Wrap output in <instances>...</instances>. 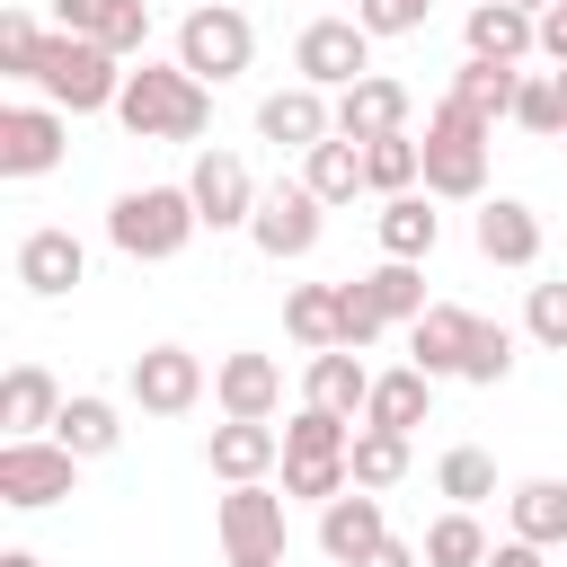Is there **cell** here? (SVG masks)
I'll list each match as a JSON object with an SVG mask.
<instances>
[{"instance_id":"cell-1","label":"cell","mask_w":567,"mask_h":567,"mask_svg":"<svg viewBox=\"0 0 567 567\" xmlns=\"http://www.w3.org/2000/svg\"><path fill=\"white\" fill-rule=\"evenodd\" d=\"M115 115H124L133 142H195V133L213 124V89H204L186 62H142V71H124Z\"/></svg>"},{"instance_id":"cell-2","label":"cell","mask_w":567,"mask_h":567,"mask_svg":"<svg viewBox=\"0 0 567 567\" xmlns=\"http://www.w3.org/2000/svg\"><path fill=\"white\" fill-rule=\"evenodd\" d=\"M115 62H124V53H106L97 35L53 27V35H44V62H35V89H44L62 115H97V106L124 97V71H115Z\"/></svg>"},{"instance_id":"cell-3","label":"cell","mask_w":567,"mask_h":567,"mask_svg":"<svg viewBox=\"0 0 567 567\" xmlns=\"http://www.w3.org/2000/svg\"><path fill=\"white\" fill-rule=\"evenodd\" d=\"M195 230H204V213H195V195H186V186H133V195H115V213H106V239H115L133 266L177 257Z\"/></svg>"},{"instance_id":"cell-4","label":"cell","mask_w":567,"mask_h":567,"mask_svg":"<svg viewBox=\"0 0 567 567\" xmlns=\"http://www.w3.org/2000/svg\"><path fill=\"white\" fill-rule=\"evenodd\" d=\"M487 133H496V124H478L470 106H452V97H443V106H434V124H425V142H416V151H425V195L470 204V195L487 186Z\"/></svg>"},{"instance_id":"cell-5","label":"cell","mask_w":567,"mask_h":567,"mask_svg":"<svg viewBox=\"0 0 567 567\" xmlns=\"http://www.w3.org/2000/svg\"><path fill=\"white\" fill-rule=\"evenodd\" d=\"M71 478H80V452L62 443V434H9L0 443V505H62L71 496Z\"/></svg>"},{"instance_id":"cell-6","label":"cell","mask_w":567,"mask_h":567,"mask_svg":"<svg viewBox=\"0 0 567 567\" xmlns=\"http://www.w3.org/2000/svg\"><path fill=\"white\" fill-rule=\"evenodd\" d=\"M221 558L230 567H284V496L266 478H239L221 496Z\"/></svg>"},{"instance_id":"cell-7","label":"cell","mask_w":567,"mask_h":567,"mask_svg":"<svg viewBox=\"0 0 567 567\" xmlns=\"http://www.w3.org/2000/svg\"><path fill=\"white\" fill-rule=\"evenodd\" d=\"M248 53H257V27H248L239 9H221V0H213V9H195V18L177 27V62H186L204 89L239 80V71H248Z\"/></svg>"},{"instance_id":"cell-8","label":"cell","mask_w":567,"mask_h":567,"mask_svg":"<svg viewBox=\"0 0 567 567\" xmlns=\"http://www.w3.org/2000/svg\"><path fill=\"white\" fill-rule=\"evenodd\" d=\"M292 71H301L310 89H354V80L372 71V35H363V18H310V27L292 35Z\"/></svg>"},{"instance_id":"cell-9","label":"cell","mask_w":567,"mask_h":567,"mask_svg":"<svg viewBox=\"0 0 567 567\" xmlns=\"http://www.w3.org/2000/svg\"><path fill=\"white\" fill-rule=\"evenodd\" d=\"M124 381H133V408H142V416H186V408L204 399V363H195L186 346H142Z\"/></svg>"},{"instance_id":"cell-10","label":"cell","mask_w":567,"mask_h":567,"mask_svg":"<svg viewBox=\"0 0 567 567\" xmlns=\"http://www.w3.org/2000/svg\"><path fill=\"white\" fill-rule=\"evenodd\" d=\"M186 195H195L204 230H248V221H257V177H248V159H230V151H204L195 177H186Z\"/></svg>"},{"instance_id":"cell-11","label":"cell","mask_w":567,"mask_h":567,"mask_svg":"<svg viewBox=\"0 0 567 567\" xmlns=\"http://www.w3.org/2000/svg\"><path fill=\"white\" fill-rule=\"evenodd\" d=\"M319 213H328V204H319V195L292 177V186L257 195V221H248V239H257L275 266H284V257H310V248H319Z\"/></svg>"},{"instance_id":"cell-12","label":"cell","mask_w":567,"mask_h":567,"mask_svg":"<svg viewBox=\"0 0 567 567\" xmlns=\"http://www.w3.org/2000/svg\"><path fill=\"white\" fill-rule=\"evenodd\" d=\"M408 80H381V71H363L354 89H337V133L346 142H381V133H408Z\"/></svg>"},{"instance_id":"cell-13","label":"cell","mask_w":567,"mask_h":567,"mask_svg":"<svg viewBox=\"0 0 567 567\" xmlns=\"http://www.w3.org/2000/svg\"><path fill=\"white\" fill-rule=\"evenodd\" d=\"M62 168V106H9L0 115V177Z\"/></svg>"},{"instance_id":"cell-14","label":"cell","mask_w":567,"mask_h":567,"mask_svg":"<svg viewBox=\"0 0 567 567\" xmlns=\"http://www.w3.org/2000/svg\"><path fill=\"white\" fill-rule=\"evenodd\" d=\"M381 540H390V523H381V487H346V496L319 505V549H328L337 567H354V558L381 549Z\"/></svg>"},{"instance_id":"cell-15","label":"cell","mask_w":567,"mask_h":567,"mask_svg":"<svg viewBox=\"0 0 567 567\" xmlns=\"http://www.w3.org/2000/svg\"><path fill=\"white\" fill-rule=\"evenodd\" d=\"M257 133H266L275 151H310V142H328V133H337V106L301 80V89H275V97L257 106Z\"/></svg>"},{"instance_id":"cell-16","label":"cell","mask_w":567,"mask_h":567,"mask_svg":"<svg viewBox=\"0 0 567 567\" xmlns=\"http://www.w3.org/2000/svg\"><path fill=\"white\" fill-rule=\"evenodd\" d=\"M80 275H89V248H80L71 230H27V239H18V284H27L35 301H62Z\"/></svg>"},{"instance_id":"cell-17","label":"cell","mask_w":567,"mask_h":567,"mask_svg":"<svg viewBox=\"0 0 567 567\" xmlns=\"http://www.w3.org/2000/svg\"><path fill=\"white\" fill-rule=\"evenodd\" d=\"M470 328H478V310H452V301H425L416 319H408V363L416 372H461V354H470Z\"/></svg>"},{"instance_id":"cell-18","label":"cell","mask_w":567,"mask_h":567,"mask_svg":"<svg viewBox=\"0 0 567 567\" xmlns=\"http://www.w3.org/2000/svg\"><path fill=\"white\" fill-rule=\"evenodd\" d=\"M204 461H213V478H266L275 461H284V434L266 425V416H230V425H213V443H204Z\"/></svg>"},{"instance_id":"cell-19","label":"cell","mask_w":567,"mask_h":567,"mask_svg":"<svg viewBox=\"0 0 567 567\" xmlns=\"http://www.w3.org/2000/svg\"><path fill=\"white\" fill-rule=\"evenodd\" d=\"M53 27L97 35L106 53H142V44H151V9H142V0H53Z\"/></svg>"},{"instance_id":"cell-20","label":"cell","mask_w":567,"mask_h":567,"mask_svg":"<svg viewBox=\"0 0 567 567\" xmlns=\"http://www.w3.org/2000/svg\"><path fill=\"white\" fill-rule=\"evenodd\" d=\"M213 399H221V416H275L284 408V363L275 354H230L213 372Z\"/></svg>"},{"instance_id":"cell-21","label":"cell","mask_w":567,"mask_h":567,"mask_svg":"<svg viewBox=\"0 0 567 567\" xmlns=\"http://www.w3.org/2000/svg\"><path fill=\"white\" fill-rule=\"evenodd\" d=\"M478 257H487V266H532V257H540V213L514 204V195L478 204Z\"/></svg>"},{"instance_id":"cell-22","label":"cell","mask_w":567,"mask_h":567,"mask_svg":"<svg viewBox=\"0 0 567 567\" xmlns=\"http://www.w3.org/2000/svg\"><path fill=\"white\" fill-rule=\"evenodd\" d=\"M434 408V372H372V399H363V425H390V434H416Z\"/></svg>"},{"instance_id":"cell-23","label":"cell","mask_w":567,"mask_h":567,"mask_svg":"<svg viewBox=\"0 0 567 567\" xmlns=\"http://www.w3.org/2000/svg\"><path fill=\"white\" fill-rule=\"evenodd\" d=\"M470 53H487V62H523V53H540V18L514 9V0H478V9H470Z\"/></svg>"},{"instance_id":"cell-24","label":"cell","mask_w":567,"mask_h":567,"mask_svg":"<svg viewBox=\"0 0 567 567\" xmlns=\"http://www.w3.org/2000/svg\"><path fill=\"white\" fill-rule=\"evenodd\" d=\"M514 89H523V71H514V62H487V53H470V62L452 71V106H470L478 124L514 115Z\"/></svg>"},{"instance_id":"cell-25","label":"cell","mask_w":567,"mask_h":567,"mask_svg":"<svg viewBox=\"0 0 567 567\" xmlns=\"http://www.w3.org/2000/svg\"><path fill=\"white\" fill-rule=\"evenodd\" d=\"M363 399H372V372L354 363V346L310 354V408H328V416H363Z\"/></svg>"},{"instance_id":"cell-26","label":"cell","mask_w":567,"mask_h":567,"mask_svg":"<svg viewBox=\"0 0 567 567\" xmlns=\"http://www.w3.org/2000/svg\"><path fill=\"white\" fill-rule=\"evenodd\" d=\"M53 416H62V390H53V372H44V363H18V372L0 381V425H9V434H44Z\"/></svg>"},{"instance_id":"cell-27","label":"cell","mask_w":567,"mask_h":567,"mask_svg":"<svg viewBox=\"0 0 567 567\" xmlns=\"http://www.w3.org/2000/svg\"><path fill=\"white\" fill-rule=\"evenodd\" d=\"M301 186H310L319 204H354V186H363V142H346V133L310 142V159H301Z\"/></svg>"},{"instance_id":"cell-28","label":"cell","mask_w":567,"mask_h":567,"mask_svg":"<svg viewBox=\"0 0 567 567\" xmlns=\"http://www.w3.org/2000/svg\"><path fill=\"white\" fill-rule=\"evenodd\" d=\"M53 434H62V443H71L80 461H106V452L124 443V416H115V399H89V390H80V399H62Z\"/></svg>"},{"instance_id":"cell-29","label":"cell","mask_w":567,"mask_h":567,"mask_svg":"<svg viewBox=\"0 0 567 567\" xmlns=\"http://www.w3.org/2000/svg\"><path fill=\"white\" fill-rule=\"evenodd\" d=\"M505 505H514V540H540V549L567 540V478H523Z\"/></svg>"},{"instance_id":"cell-30","label":"cell","mask_w":567,"mask_h":567,"mask_svg":"<svg viewBox=\"0 0 567 567\" xmlns=\"http://www.w3.org/2000/svg\"><path fill=\"white\" fill-rule=\"evenodd\" d=\"M434 239H443V213H434L416 186L381 204V248H390V257H434Z\"/></svg>"},{"instance_id":"cell-31","label":"cell","mask_w":567,"mask_h":567,"mask_svg":"<svg viewBox=\"0 0 567 567\" xmlns=\"http://www.w3.org/2000/svg\"><path fill=\"white\" fill-rule=\"evenodd\" d=\"M354 452V416H328V408H301L284 425V461H346Z\"/></svg>"},{"instance_id":"cell-32","label":"cell","mask_w":567,"mask_h":567,"mask_svg":"<svg viewBox=\"0 0 567 567\" xmlns=\"http://www.w3.org/2000/svg\"><path fill=\"white\" fill-rule=\"evenodd\" d=\"M346 470H354V487H399V478H408V434L363 425V434H354V452H346Z\"/></svg>"},{"instance_id":"cell-33","label":"cell","mask_w":567,"mask_h":567,"mask_svg":"<svg viewBox=\"0 0 567 567\" xmlns=\"http://www.w3.org/2000/svg\"><path fill=\"white\" fill-rule=\"evenodd\" d=\"M425 177V151L408 142V133H381V142H363V186H381V195H408Z\"/></svg>"},{"instance_id":"cell-34","label":"cell","mask_w":567,"mask_h":567,"mask_svg":"<svg viewBox=\"0 0 567 567\" xmlns=\"http://www.w3.org/2000/svg\"><path fill=\"white\" fill-rule=\"evenodd\" d=\"M434 487H443L452 505H487V496H496V461H487L478 443H452V452L434 461Z\"/></svg>"},{"instance_id":"cell-35","label":"cell","mask_w":567,"mask_h":567,"mask_svg":"<svg viewBox=\"0 0 567 567\" xmlns=\"http://www.w3.org/2000/svg\"><path fill=\"white\" fill-rule=\"evenodd\" d=\"M425 567H487V532L470 505H452L434 532H425Z\"/></svg>"},{"instance_id":"cell-36","label":"cell","mask_w":567,"mask_h":567,"mask_svg":"<svg viewBox=\"0 0 567 567\" xmlns=\"http://www.w3.org/2000/svg\"><path fill=\"white\" fill-rule=\"evenodd\" d=\"M363 292L381 301V319H416V310H425V275H416V257H381V266L363 275Z\"/></svg>"},{"instance_id":"cell-37","label":"cell","mask_w":567,"mask_h":567,"mask_svg":"<svg viewBox=\"0 0 567 567\" xmlns=\"http://www.w3.org/2000/svg\"><path fill=\"white\" fill-rule=\"evenodd\" d=\"M284 328H292L310 354H328V346H337V284H301V292L284 301Z\"/></svg>"},{"instance_id":"cell-38","label":"cell","mask_w":567,"mask_h":567,"mask_svg":"<svg viewBox=\"0 0 567 567\" xmlns=\"http://www.w3.org/2000/svg\"><path fill=\"white\" fill-rule=\"evenodd\" d=\"M514 372V328H496V319H478L470 328V354H461V381H478V390H496Z\"/></svg>"},{"instance_id":"cell-39","label":"cell","mask_w":567,"mask_h":567,"mask_svg":"<svg viewBox=\"0 0 567 567\" xmlns=\"http://www.w3.org/2000/svg\"><path fill=\"white\" fill-rule=\"evenodd\" d=\"M514 124H523V133H567V89H558V71H540V80L514 89Z\"/></svg>"},{"instance_id":"cell-40","label":"cell","mask_w":567,"mask_h":567,"mask_svg":"<svg viewBox=\"0 0 567 567\" xmlns=\"http://www.w3.org/2000/svg\"><path fill=\"white\" fill-rule=\"evenodd\" d=\"M381 328H390V319H381V301L363 292V275H354V284H337V346H354V354H363Z\"/></svg>"},{"instance_id":"cell-41","label":"cell","mask_w":567,"mask_h":567,"mask_svg":"<svg viewBox=\"0 0 567 567\" xmlns=\"http://www.w3.org/2000/svg\"><path fill=\"white\" fill-rule=\"evenodd\" d=\"M346 487H354V470H346V461H284V496L328 505V496H346Z\"/></svg>"},{"instance_id":"cell-42","label":"cell","mask_w":567,"mask_h":567,"mask_svg":"<svg viewBox=\"0 0 567 567\" xmlns=\"http://www.w3.org/2000/svg\"><path fill=\"white\" fill-rule=\"evenodd\" d=\"M35 62H44V27L35 18H0V71H18V80H35Z\"/></svg>"},{"instance_id":"cell-43","label":"cell","mask_w":567,"mask_h":567,"mask_svg":"<svg viewBox=\"0 0 567 567\" xmlns=\"http://www.w3.org/2000/svg\"><path fill=\"white\" fill-rule=\"evenodd\" d=\"M425 9H434V0H354L363 35H416V27H425Z\"/></svg>"},{"instance_id":"cell-44","label":"cell","mask_w":567,"mask_h":567,"mask_svg":"<svg viewBox=\"0 0 567 567\" xmlns=\"http://www.w3.org/2000/svg\"><path fill=\"white\" fill-rule=\"evenodd\" d=\"M523 328H532L540 346H558V354H567V284H532V310H523Z\"/></svg>"},{"instance_id":"cell-45","label":"cell","mask_w":567,"mask_h":567,"mask_svg":"<svg viewBox=\"0 0 567 567\" xmlns=\"http://www.w3.org/2000/svg\"><path fill=\"white\" fill-rule=\"evenodd\" d=\"M540 53L567 71V0H549V9H540Z\"/></svg>"},{"instance_id":"cell-46","label":"cell","mask_w":567,"mask_h":567,"mask_svg":"<svg viewBox=\"0 0 567 567\" xmlns=\"http://www.w3.org/2000/svg\"><path fill=\"white\" fill-rule=\"evenodd\" d=\"M487 567H540V540H496Z\"/></svg>"},{"instance_id":"cell-47","label":"cell","mask_w":567,"mask_h":567,"mask_svg":"<svg viewBox=\"0 0 567 567\" xmlns=\"http://www.w3.org/2000/svg\"><path fill=\"white\" fill-rule=\"evenodd\" d=\"M354 567H416V549H408V540H381V549H363Z\"/></svg>"},{"instance_id":"cell-48","label":"cell","mask_w":567,"mask_h":567,"mask_svg":"<svg viewBox=\"0 0 567 567\" xmlns=\"http://www.w3.org/2000/svg\"><path fill=\"white\" fill-rule=\"evenodd\" d=\"M0 567H44V558H27V549H9V558H0Z\"/></svg>"},{"instance_id":"cell-49","label":"cell","mask_w":567,"mask_h":567,"mask_svg":"<svg viewBox=\"0 0 567 567\" xmlns=\"http://www.w3.org/2000/svg\"><path fill=\"white\" fill-rule=\"evenodd\" d=\"M514 9H532V18H540V9H549V0H514Z\"/></svg>"},{"instance_id":"cell-50","label":"cell","mask_w":567,"mask_h":567,"mask_svg":"<svg viewBox=\"0 0 567 567\" xmlns=\"http://www.w3.org/2000/svg\"><path fill=\"white\" fill-rule=\"evenodd\" d=\"M558 89H567V71H558Z\"/></svg>"}]
</instances>
